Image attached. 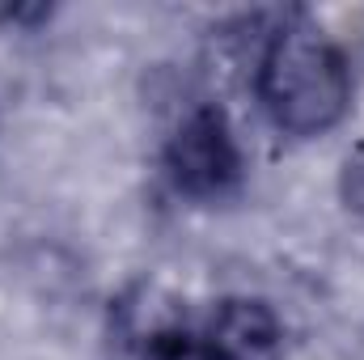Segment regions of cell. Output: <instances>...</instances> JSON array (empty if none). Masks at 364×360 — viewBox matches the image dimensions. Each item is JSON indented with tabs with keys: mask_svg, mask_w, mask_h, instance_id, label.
Segmentation results:
<instances>
[{
	"mask_svg": "<svg viewBox=\"0 0 364 360\" xmlns=\"http://www.w3.org/2000/svg\"><path fill=\"white\" fill-rule=\"evenodd\" d=\"M114 352L119 360H208L199 335H191L186 314L161 288H132L114 305Z\"/></svg>",
	"mask_w": 364,
	"mask_h": 360,
	"instance_id": "cell-3",
	"label": "cell"
},
{
	"mask_svg": "<svg viewBox=\"0 0 364 360\" xmlns=\"http://www.w3.org/2000/svg\"><path fill=\"white\" fill-rule=\"evenodd\" d=\"M348 199L364 216V162H348Z\"/></svg>",
	"mask_w": 364,
	"mask_h": 360,
	"instance_id": "cell-5",
	"label": "cell"
},
{
	"mask_svg": "<svg viewBox=\"0 0 364 360\" xmlns=\"http://www.w3.org/2000/svg\"><path fill=\"white\" fill-rule=\"evenodd\" d=\"M259 102L288 136L331 132L352 102L343 51L305 17L284 21L259 60Z\"/></svg>",
	"mask_w": 364,
	"mask_h": 360,
	"instance_id": "cell-1",
	"label": "cell"
},
{
	"mask_svg": "<svg viewBox=\"0 0 364 360\" xmlns=\"http://www.w3.org/2000/svg\"><path fill=\"white\" fill-rule=\"evenodd\" d=\"M208 360H279L284 356V331L267 301L255 297H229L212 309V318L199 331Z\"/></svg>",
	"mask_w": 364,
	"mask_h": 360,
	"instance_id": "cell-4",
	"label": "cell"
},
{
	"mask_svg": "<svg viewBox=\"0 0 364 360\" xmlns=\"http://www.w3.org/2000/svg\"><path fill=\"white\" fill-rule=\"evenodd\" d=\"M170 182L191 199H220L242 182V149L220 106H195L166 144Z\"/></svg>",
	"mask_w": 364,
	"mask_h": 360,
	"instance_id": "cell-2",
	"label": "cell"
}]
</instances>
